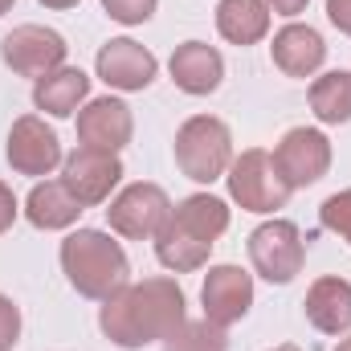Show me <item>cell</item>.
Instances as JSON below:
<instances>
[{"label": "cell", "mask_w": 351, "mask_h": 351, "mask_svg": "<svg viewBox=\"0 0 351 351\" xmlns=\"http://www.w3.org/2000/svg\"><path fill=\"white\" fill-rule=\"evenodd\" d=\"M184 306L188 302H184V290L176 286V278H143V282H127L123 290L102 298L98 327L110 343L139 351L147 343H164L188 319Z\"/></svg>", "instance_id": "obj_1"}, {"label": "cell", "mask_w": 351, "mask_h": 351, "mask_svg": "<svg viewBox=\"0 0 351 351\" xmlns=\"http://www.w3.org/2000/svg\"><path fill=\"white\" fill-rule=\"evenodd\" d=\"M225 229H229V204L221 196H208V192L184 196L172 208V217L164 221V229L152 237L156 258L172 274H192L208 262V254Z\"/></svg>", "instance_id": "obj_2"}, {"label": "cell", "mask_w": 351, "mask_h": 351, "mask_svg": "<svg viewBox=\"0 0 351 351\" xmlns=\"http://www.w3.org/2000/svg\"><path fill=\"white\" fill-rule=\"evenodd\" d=\"M62 274L70 278V286L82 294V298H110L114 290L127 286V274L131 262L123 254V245L102 233V229H78L62 241Z\"/></svg>", "instance_id": "obj_3"}, {"label": "cell", "mask_w": 351, "mask_h": 351, "mask_svg": "<svg viewBox=\"0 0 351 351\" xmlns=\"http://www.w3.org/2000/svg\"><path fill=\"white\" fill-rule=\"evenodd\" d=\"M229 164H233V131L217 114H192L176 131V168L188 180L213 184L229 172Z\"/></svg>", "instance_id": "obj_4"}, {"label": "cell", "mask_w": 351, "mask_h": 351, "mask_svg": "<svg viewBox=\"0 0 351 351\" xmlns=\"http://www.w3.org/2000/svg\"><path fill=\"white\" fill-rule=\"evenodd\" d=\"M225 180H229V196H233L245 213H278V208H286V200H290L286 180L274 168V156L262 152V147L241 152V156L229 164Z\"/></svg>", "instance_id": "obj_5"}, {"label": "cell", "mask_w": 351, "mask_h": 351, "mask_svg": "<svg viewBox=\"0 0 351 351\" xmlns=\"http://www.w3.org/2000/svg\"><path fill=\"white\" fill-rule=\"evenodd\" d=\"M168 217H172L168 192H164L160 184H147V180L127 184V188L110 200V208H106L110 229H114L119 237H127V241H152V237L164 229Z\"/></svg>", "instance_id": "obj_6"}, {"label": "cell", "mask_w": 351, "mask_h": 351, "mask_svg": "<svg viewBox=\"0 0 351 351\" xmlns=\"http://www.w3.org/2000/svg\"><path fill=\"white\" fill-rule=\"evenodd\" d=\"M250 262L254 274H262L265 282L274 286H286L302 274L306 262V245H302V233L294 221H265L250 233Z\"/></svg>", "instance_id": "obj_7"}, {"label": "cell", "mask_w": 351, "mask_h": 351, "mask_svg": "<svg viewBox=\"0 0 351 351\" xmlns=\"http://www.w3.org/2000/svg\"><path fill=\"white\" fill-rule=\"evenodd\" d=\"M66 37L62 33H53V29H45V25H16L4 41H0V58H4V66L12 70V74H21V78H45V74H53V70H62L66 66Z\"/></svg>", "instance_id": "obj_8"}, {"label": "cell", "mask_w": 351, "mask_h": 351, "mask_svg": "<svg viewBox=\"0 0 351 351\" xmlns=\"http://www.w3.org/2000/svg\"><path fill=\"white\" fill-rule=\"evenodd\" d=\"M119 180H123V160H119V152L74 147V152L62 160V184L70 188V196H74L82 208L106 204Z\"/></svg>", "instance_id": "obj_9"}, {"label": "cell", "mask_w": 351, "mask_h": 351, "mask_svg": "<svg viewBox=\"0 0 351 351\" xmlns=\"http://www.w3.org/2000/svg\"><path fill=\"white\" fill-rule=\"evenodd\" d=\"M274 168L286 180L290 192L294 188H311L331 168V139L323 131H315V127H294L274 147Z\"/></svg>", "instance_id": "obj_10"}, {"label": "cell", "mask_w": 351, "mask_h": 351, "mask_svg": "<svg viewBox=\"0 0 351 351\" xmlns=\"http://www.w3.org/2000/svg\"><path fill=\"white\" fill-rule=\"evenodd\" d=\"M8 164L16 176H49L62 168V139L53 127H45V119L37 114H21L8 131V147H4Z\"/></svg>", "instance_id": "obj_11"}, {"label": "cell", "mask_w": 351, "mask_h": 351, "mask_svg": "<svg viewBox=\"0 0 351 351\" xmlns=\"http://www.w3.org/2000/svg\"><path fill=\"white\" fill-rule=\"evenodd\" d=\"M94 70L98 78L110 90H123V94H135V90H147L160 74V62L147 45L131 41V37H114L98 49L94 58Z\"/></svg>", "instance_id": "obj_12"}, {"label": "cell", "mask_w": 351, "mask_h": 351, "mask_svg": "<svg viewBox=\"0 0 351 351\" xmlns=\"http://www.w3.org/2000/svg\"><path fill=\"white\" fill-rule=\"evenodd\" d=\"M200 302H204L208 323H217V327L241 323L254 306V274H245L241 265H213L204 274Z\"/></svg>", "instance_id": "obj_13"}, {"label": "cell", "mask_w": 351, "mask_h": 351, "mask_svg": "<svg viewBox=\"0 0 351 351\" xmlns=\"http://www.w3.org/2000/svg\"><path fill=\"white\" fill-rule=\"evenodd\" d=\"M135 135V114L123 98H90L78 110V139L82 147H98V152H123Z\"/></svg>", "instance_id": "obj_14"}, {"label": "cell", "mask_w": 351, "mask_h": 351, "mask_svg": "<svg viewBox=\"0 0 351 351\" xmlns=\"http://www.w3.org/2000/svg\"><path fill=\"white\" fill-rule=\"evenodd\" d=\"M269 58H274V66H278L286 78H311V74H319L323 62H327V41H323L319 29L290 21V25H282V29L274 33Z\"/></svg>", "instance_id": "obj_15"}, {"label": "cell", "mask_w": 351, "mask_h": 351, "mask_svg": "<svg viewBox=\"0 0 351 351\" xmlns=\"http://www.w3.org/2000/svg\"><path fill=\"white\" fill-rule=\"evenodd\" d=\"M172 82L184 94H213V90L225 82V58L217 45H204V41H184L172 49Z\"/></svg>", "instance_id": "obj_16"}, {"label": "cell", "mask_w": 351, "mask_h": 351, "mask_svg": "<svg viewBox=\"0 0 351 351\" xmlns=\"http://www.w3.org/2000/svg\"><path fill=\"white\" fill-rule=\"evenodd\" d=\"M302 306H306V319H311L315 331H323V335H343V331H351V282L348 278H335V274L319 278L306 290V302Z\"/></svg>", "instance_id": "obj_17"}, {"label": "cell", "mask_w": 351, "mask_h": 351, "mask_svg": "<svg viewBox=\"0 0 351 351\" xmlns=\"http://www.w3.org/2000/svg\"><path fill=\"white\" fill-rule=\"evenodd\" d=\"M82 213H86V208L70 196V188H66L62 180H37L33 192H29V200H25L29 225H33V229H45V233L70 229Z\"/></svg>", "instance_id": "obj_18"}, {"label": "cell", "mask_w": 351, "mask_h": 351, "mask_svg": "<svg viewBox=\"0 0 351 351\" xmlns=\"http://www.w3.org/2000/svg\"><path fill=\"white\" fill-rule=\"evenodd\" d=\"M90 94V78L78 70V66H62L45 78L33 82V106L53 114V119H70Z\"/></svg>", "instance_id": "obj_19"}, {"label": "cell", "mask_w": 351, "mask_h": 351, "mask_svg": "<svg viewBox=\"0 0 351 351\" xmlns=\"http://www.w3.org/2000/svg\"><path fill=\"white\" fill-rule=\"evenodd\" d=\"M217 33L229 45H258L269 33V4L265 0H221L217 4Z\"/></svg>", "instance_id": "obj_20"}, {"label": "cell", "mask_w": 351, "mask_h": 351, "mask_svg": "<svg viewBox=\"0 0 351 351\" xmlns=\"http://www.w3.org/2000/svg\"><path fill=\"white\" fill-rule=\"evenodd\" d=\"M311 110L319 123H351V70H327L311 82Z\"/></svg>", "instance_id": "obj_21"}, {"label": "cell", "mask_w": 351, "mask_h": 351, "mask_svg": "<svg viewBox=\"0 0 351 351\" xmlns=\"http://www.w3.org/2000/svg\"><path fill=\"white\" fill-rule=\"evenodd\" d=\"M164 351H229V339H225V327L208 319H184L164 339Z\"/></svg>", "instance_id": "obj_22"}, {"label": "cell", "mask_w": 351, "mask_h": 351, "mask_svg": "<svg viewBox=\"0 0 351 351\" xmlns=\"http://www.w3.org/2000/svg\"><path fill=\"white\" fill-rule=\"evenodd\" d=\"M319 221H323V229L339 233V237L351 245V188H343V192H335V196H327V200H323Z\"/></svg>", "instance_id": "obj_23"}, {"label": "cell", "mask_w": 351, "mask_h": 351, "mask_svg": "<svg viewBox=\"0 0 351 351\" xmlns=\"http://www.w3.org/2000/svg\"><path fill=\"white\" fill-rule=\"evenodd\" d=\"M156 4H160V0H102L106 16L119 21V25H143V21H152Z\"/></svg>", "instance_id": "obj_24"}, {"label": "cell", "mask_w": 351, "mask_h": 351, "mask_svg": "<svg viewBox=\"0 0 351 351\" xmlns=\"http://www.w3.org/2000/svg\"><path fill=\"white\" fill-rule=\"evenodd\" d=\"M16 339H21V311L12 298L0 294V351H12Z\"/></svg>", "instance_id": "obj_25"}, {"label": "cell", "mask_w": 351, "mask_h": 351, "mask_svg": "<svg viewBox=\"0 0 351 351\" xmlns=\"http://www.w3.org/2000/svg\"><path fill=\"white\" fill-rule=\"evenodd\" d=\"M16 213H21V204H16V196H12V188L0 180V233H8L12 229V221H16Z\"/></svg>", "instance_id": "obj_26"}, {"label": "cell", "mask_w": 351, "mask_h": 351, "mask_svg": "<svg viewBox=\"0 0 351 351\" xmlns=\"http://www.w3.org/2000/svg\"><path fill=\"white\" fill-rule=\"evenodd\" d=\"M327 21L351 37V0H327Z\"/></svg>", "instance_id": "obj_27"}, {"label": "cell", "mask_w": 351, "mask_h": 351, "mask_svg": "<svg viewBox=\"0 0 351 351\" xmlns=\"http://www.w3.org/2000/svg\"><path fill=\"white\" fill-rule=\"evenodd\" d=\"M265 4H269V12H278V16H298V12H306L311 0H265Z\"/></svg>", "instance_id": "obj_28"}, {"label": "cell", "mask_w": 351, "mask_h": 351, "mask_svg": "<svg viewBox=\"0 0 351 351\" xmlns=\"http://www.w3.org/2000/svg\"><path fill=\"white\" fill-rule=\"evenodd\" d=\"M37 4L53 8V12H66V8H74V4H82V0H37Z\"/></svg>", "instance_id": "obj_29"}, {"label": "cell", "mask_w": 351, "mask_h": 351, "mask_svg": "<svg viewBox=\"0 0 351 351\" xmlns=\"http://www.w3.org/2000/svg\"><path fill=\"white\" fill-rule=\"evenodd\" d=\"M12 4H16V0H0V16H4V12H8Z\"/></svg>", "instance_id": "obj_30"}, {"label": "cell", "mask_w": 351, "mask_h": 351, "mask_svg": "<svg viewBox=\"0 0 351 351\" xmlns=\"http://www.w3.org/2000/svg\"><path fill=\"white\" fill-rule=\"evenodd\" d=\"M274 351H302V348H294V343H278Z\"/></svg>", "instance_id": "obj_31"}, {"label": "cell", "mask_w": 351, "mask_h": 351, "mask_svg": "<svg viewBox=\"0 0 351 351\" xmlns=\"http://www.w3.org/2000/svg\"><path fill=\"white\" fill-rule=\"evenodd\" d=\"M335 351H351V339H343V343H339V348H335Z\"/></svg>", "instance_id": "obj_32"}]
</instances>
